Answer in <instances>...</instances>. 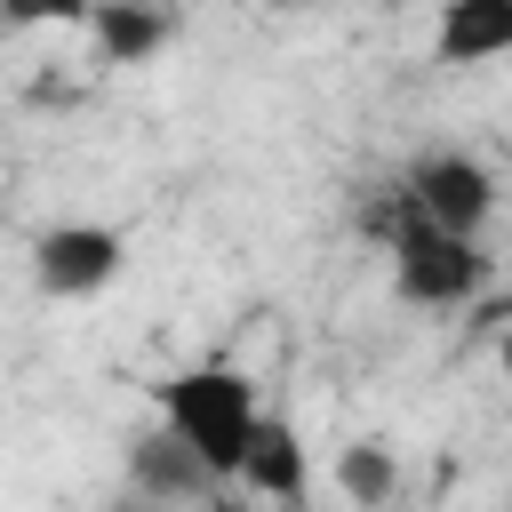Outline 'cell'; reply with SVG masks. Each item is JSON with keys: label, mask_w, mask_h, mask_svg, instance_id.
I'll list each match as a JSON object with an SVG mask.
<instances>
[{"label": "cell", "mask_w": 512, "mask_h": 512, "mask_svg": "<svg viewBox=\"0 0 512 512\" xmlns=\"http://www.w3.org/2000/svg\"><path fill=\"white\" fill-rule=\"evenodd\" d=\"M368 224H376V240H384V256H392V288H400L408 304H424V312H456V304H472V296L488 288L480 232H456V224L424 216L400 184L368 208Z\"/></svg>", "instance_id": "6da1fadb"}, {"label": "cell", "mask_w": 512, "mask_h": 512, "mask_svg": "<svg viewBox=\"0 0 512 512\" xmlns=\"http://www.w3.org/2000/svg\"><path fill=\"white\" fill-rule=\"evenodd\" d=\"M256 416H264L256 376L232 368V360H200V368H184V376L160 384V424H168L176 440H192V456H200L224 488H240V456H248V440H256Z\"/></svg>", "instance_id": "7a4b0ae2"}, {"label": "cell", "mask_w": 512, "mask_h": 512, "mask_svg": "<svg viewBox=\"0 0 512 512\" xmlns=\"http://www.w3.org/2000/svg\"><path fill=\"white\" fill-rule=\"evenodd\" d=\"M120 264H128V240H120L112 224H88V216L48 224V232L32 240V280H40V296H56V304H80V296L112 288Z\"/></svg>", "instance_id": "3957f363"}, {"label": "cell", "mask_w": 512, "mask_h": 512, "mask_svg": "<svg viewBox=\"0 0 512 512\" xmlns=\"http://www.w3.org/2000/svg\"><path fill=\"white\" fill-rule=\"evenodd\" d=\"M400 192H408L424 216L456 224V232H480V224L496 216V168H488V160H472V152H456V144L424 152V160L400 176Z\"/></svg>", "instance_id": "277c9868"}, {"label": "cell", "mask_w": 512, "mask_h": 512, "mask_svg": "<svg viewBox=\"0 0 512 512\" xmlns=\"http://www.w3.org/2000/svg\"><path fill=\"white\" fill-rule=\"evenodd\" d=\"M128 488L136 496H160V504H192V496H224V480L192 456V440H176L168 424L136 432L128 440Z\"/></svg>", "instance_id": "5b68a950"}, {"label": "cell", "mask_w": 512, "mask_h": 512, "mask_svg": "<svg viewBox=\"0 0 512 512\" xmlns=\"http://www.w3.org/2000/svg\"><path fill=\"white\" fill-rule=\"evenodd\" d=\"M240 488L264 496V504H304V432H296L280 408L256 416V440H248V456H240Z\"/></svg>", "instance_id": "8992f818"}, {"label": "cell", "mask_w": 512, "mask_h": 512, "mask_svg": "<svg viewBox=\"0 0 512 512\" xmlns=\"http://www.w3.org/2000/svg\"><path fill=\"white\" fill-rule=\"evenodd\" d=\"M432 56L440 64H496L512 56V0H440V24H432Z\"/></svg>", "instance_id": "52a82bcc"}, {"label": "cell", "mask_w": 512, "mask_h": 512, "mask_svg": "<svg viewBox=\"0 0 512 512\" xmlns=\"http://www.w3.org/2000/svg\"><path fill=\"white\" fill-rule=\"evenodd\" d=\"M168 32H176L168 0H96L88 8V40L104 64H152L168 48Z\"/></svg>", "instance_id": "ba28073f"}, {"label": "cell", "mask_w": 512, "mask_h": 512, "mask_svg": "<svg viewBox=\"0 0 512 512\" xmlns=\"http://www.w3.org/2000/svg\"><path fill=\"white\" fill-rule=\"evenodd\" d=\"M336 488L352 504H384V496H400V456L384 440H352V448H336Z\"/></svg>", "instance_id": "9c48e42d"}, {"label": "cell", "mask_w": 512, "mask_h": 512, "mask_svg": "<svg viewBox=\"0 0 512 512\" xmlns=\"http://www.w3.org/2000/svg\"><path fill=\"white\" fill-rule=\"evenodd\" d=\"M88 8L96 0H0V16L24 24V32H40V24H88Z\"/></svg>", "instance_id": "30bf717a"}, {"label": "cell", "mask_w": 512, "mask_h": 512, "mask_svg": "<svg viewBox=\"0 0 512 512\" xmlns=\"http://www.w3.org/2000/svg\"><path fill=\"white\" fill-rule=\"evenodd\" d=\"M496 360H504V376H512V328H504V344H496Z\"/></svg>", "instance_id": "8fae6325"}, {"label": "cell", "mask_w": 512, "mask_h": 512, "mask_svg": "<svg viewBox=\"0 0 512 512\" xmlns=\"http://www.w3.org/2000/svg\"><path fill=\"white\" fill-rule=\"evenodd\" d=\"M264 8H320V0H264Z\"/></svg>", "instance_id": "7c38bea8"}]
</instances>
